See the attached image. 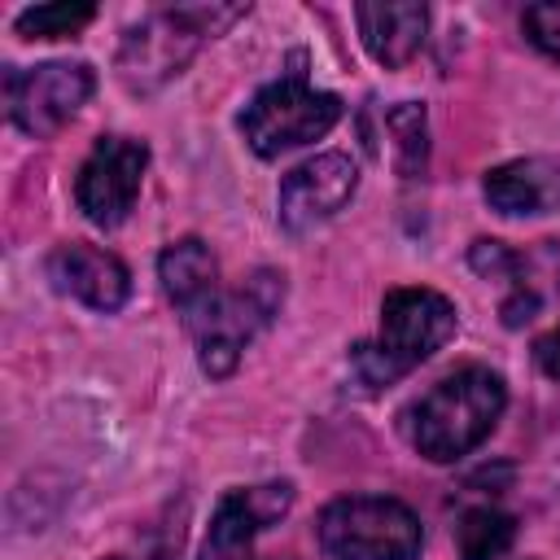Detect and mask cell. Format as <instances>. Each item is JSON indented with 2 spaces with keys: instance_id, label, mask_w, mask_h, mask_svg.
Instances as JSON below:
<instances>
[{
  "instance_id": "9",
  "label": "cell",
  "mask_w": 560,
  "mask_h": 560,
  "mask_svg": "<svg viewBox=\"0 0 560 560\" xmlns=\"http://www.w3.org/2000/svg\"><path fill=\"white\" fill-rule=\"evenodd\" d=\"M359 188V166L346 153H315L280 179V223L289 232H311L332 219Z\"/></svg>"
},
{
  "instance_id": "5",
  "label": "cell",
  "mask_w": 560,
  "mask_h": 560,
  "mask_svg": "<svg viewBox=\"0 0 560 560\" xmlns=\"http://www.w3.org/2000/svg\"><path fill=\"white\" fill-rule=\"evenodd\" d=\"M341 118V101L332 92L311 88L302 74H289L280 83H267L241 114L245 144L258 158H280L298 144L319 140Z\"/></svg>"
},
{
  "instance_id": "15",
  "label": "cell",
  "mask_w": 560,
  "mask_h": 560,
  "mask_svg": "<svg viewBox=\"0 0 560 560\" xmlns=\"http://www.w3.org/2000/svg\"><path fill=\"white\" fill-rule=\"evenodd\" d=\"M516 542V521L499 508H472L459 516L455 529V547L459 560H503Z\"/></svg>"
},
{
  "instance_id": "6",
  "label": "cell",
  "mask_w": 560,
  "mask_h": 560,
  "mask_svg": "<svg viewBox=\"0 0 560 560\" xmlns=\"http://www.w3.org/2000/svg\"><path fill=\"white\" fill-rule=\"evenodd\" d=\"M284 298V276L276 271H254L236 293H219L206 311H197L188 324L197 332V359L210 376H232L241 363L245 341L267 328V319L280 311Z\"/></svg>"
},
{
  "instance_id": "18",
  "label": "cell",
  "mask_w": 560,
  "mask_h": 560,
  "mask_svg": "<svg viewBox=\"0 0 560 560\" xmlns=\"http://www.w3.org/2000/svg\"><path fill=\"white\" fill-rule=\"evenodd\" d=\"M521 26H525V35H529V44L538 52H547V57L560 61V0L529 4L525 18H521Z\"/></svg>"
},
{
  "instance_id": "11",
  "label": "cell",
  "mask_w": 560,
  "mask_h": 560,
  "mask_svg": "<svg viewBox=\"0 0 560 560\" xmlns=\"http://www.w3.org/2000/svg\"><path fill=\"white\" fill-rule=\"evenodd\" d=\"M48 280L79 298L83 306L92 311H118L131 293V276L127 267L109 254V249H96L88 241H66L48 254Z\"/></svg>"
},
{
  "instance_id": "7",
  "label": "cell",
  "mask_w": 560,
  "mask_h": 560,
  "mask_svg": "<svg viewBox=\"0 0 560 560\" xmlns=\"http://www.w3.org/2000/svg\"><path fill=\"white\" fill-rule=\"evenodd\" d=\"M92 88H96V74L83 61H44V66L4 74V105L18 131L52 136L61 122L79 114Z\"/></svg>"
},
{
  "instance_id": "21",
  "label": "cell",
  "mask_w": 560,
  "mask_h": 560,
  "mask_svg": "<svg viewBox=\"0 0 560 560\" xmlns=\"http://www.w3.org/2000/svg\"><path fill=\"white\" fill-rule=\"evenodd\" d=\"M105 560H122V556H105Z\"/></svg>"
},
{
  "instance_id": "20",
  "label": "cell",
  "mask_w": 560,
  "mask_h": 560,
  "mask_svg": "<svg viewBox=\"0 0 560 560\" xmlns=\"http://www.w3.org/2000/svg\"><path fill=\"white\" fill-rule=\"evenodd\" d=\"M149 560H171V551H166V547H158V551H153Z\"/></svg>"
},
{
  "instance_id": "3",
  "label": "cell",
  "mask_w": 560,
  "mask_h": 560,
  "mask_svg": "<svg viewBox=\"0 0 560 560\" xmlns=\"http://www.w3.org/2000/svg\"><path fill=\"white\" fill-rule=\"evenodd\" d=\"M420 542V516L389 494H346L319 512V547L328 560H416Z\"/></svg>"
},
{
  "instance_id": "14",
  "label": "cell",
  "mask_w": 560,
  "mask_h": 560,
  "mask_svg": "<svg viewBox=\"0 0 560 560\" xmlns=\"http://www.w3.org/2000/svg\"><path fill=\"white\" fill-rule=\"evenodd\" d=\"M158 276L166 298L192 319L197 311H206L219 298V262L210 254V245L201 236H179L162 249L158 258Z\"/></svg>"
},
{
  "instance_id": "4",
  "label": "cell",
  "mask_w": 560,
  "mask_h": 560,
  "mask_svg": "<svg viewBox=\"0 0 560 560\" xmlns=\"http://www.w3.org/2000/svg\"><path fill=\"white\" fill-rule=\"evenodd\" d=\"M241 13H245L241 4H232V9L188 4V9H162V13L144 18L122 39V52H118L122 83L136 88V92H149V88L166 83L171 74H179L188 66V57L197 52V44L206 35H219V26H228Z\"/></svg>"
},
{
  "instance_id": "8",
  "label": "cell",
  "mask_w": 560,
  "mask_h": 560,
  "mask_svg": "<svg viewBox=\"0 0 560 560\" xmlns=\"http://www.w3.org/2000/svg\"><path fill=\"white\" fill-rule=\"evenodd\" d=\"M144 166H149V149L140 140L127 136H101L92 144V153L79 166L74 179V201L88 214V223L96 228H118L144 184Z\"/></svg>"
},
{
  "instance_id": "17",
  "label": "cell",
  "mask_w": 560,
  "mask_h": 560,
  "mask_svg": "<svg viewBox=\"0 0 560 560\" xmlns=\"http://www.w3.org/2000/svg\"><path fill=\"white\" fill-rule=\"evenodd\" d=\"M389 131L398 136V166L411 175L424 166V105H411L402 101L394 114H389Z\"/></svg>"
},
{
  "instance_id": "19",
  "label": "cell",
  "mask_w": 560,
  "mask_h": 560,
  "mask_svg": "<svg viewBox=\"0 0 560 560\" xmlns=\"http://www.w3.org/2000/svg\"><path fill=\"white\" fill-rule=\"evenodd\" d=\"M534 363L542 368V376L560 381V324H556L551 332H542V337L534 341Z\"/></svg>"
},
{
  "instance_id": "2",
  "label": "cell",
  "mask_w": 560,
  "mask_h": 560,
  "mask_svg": "<svg viewBox=\"0 0 560 560\" xmlns=\"http://www.w3.org/2000/svg\"><path fill=\"white\" fill-rule=\"evenodd\" d=\"M455 337V302L438 289L407 284L385 293L381 302V332L376 341L354 346V363L368 385H389L394 376L424 363L433 350H442Z\"/></svg>"
},
{
  "instance_id": "1",
  "label": "cell",
  "mask_w": 560,
  "mask_h": 560,
  "mask_svg": "<svg viewBox=\"0 0 560 560\" xmlns=\"http://www.w3.org/2000/svg\"><path fill=\"white\" fill-rule=\"evenodd\" d=\"M503 407L508 389L490 368H459L402 411V433L424 459L455 464L490 438Z\"/></svg>"
},
{
  "instance_id": "13",
  "label": "cell",
  "mask_w": 560,
  "mask_h": 560,
  "mask_svg": "<svg viewBox=\"0 0 560 560\" xmlns=\"http://www.w3.org/2000/svg\"><path fill=\"white\" fill-rule=\"evenodd\" d=\"M354 22L363 35V48L385 70H398L420 52L424 31H429V9L424 4H359Z\"/></svg>"
},
{
  "instance_id": "16",
  "label": "cell",
  "mask_w": 560,
  "mask_h": 560,
  "mask_svg": "<svg viewBox=\"0 0 560 560\" xmlns=\"http://www.w3.org/2000/svg\"><path fill=\"white\" fill-rule=\"evenodd\" d=\"M92 18H96V4H35V9H22L13 26L22 39H61V35H79Z\"/></svg>"
},
{
  "instance_id": "10",
  "label": "cell",
  "mask_w": 560,
  "mask_h": 560,
  "mask_svg": "<svg viewBox=\"0 0 560 560\" xmlns=\"http://www.w3.org/2000/svg\"><path fill=\"white\" fill-rule=\"evenodd\" d=\"M293 508V486L289 481H262L249 490H232L219 499L201 560H254V538L280 521Z\"/></svg>"
},
{
  "instance_id": "12",
  "label": "cell",
  "mask_w": 560,
  "mask_h": 560,
  "mask_svg": "<svg viewBox=\"0 0 560 560\" xmlns=\"http://www.w3.org/2000/svg\"><path fill=\"white\" fill-rule=\"evenodd\" d=\"M481 188H486V201L499 214H512V219L547 214L551 206H560V162L516 158V162H503V166L486 171Z\"/></svg>"
}]
</instances>
